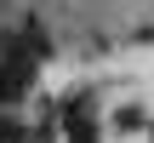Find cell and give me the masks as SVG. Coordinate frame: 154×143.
<instances>
[{
  "label": "cell",
  "instance_id": "obj_3",
  "mask_svg": "<svg viewBox=\"0 0 154 143\" xmlns=\"http://www.w3.org/2000/svg\"><path fill=\"white\" fill-rule=\"evenodd\" d=\"M114 126H120V132H137V126H143V109H120Z\"/></svg>",
  "mask_w": 154,
  "mask_h": 143
},
{
  "label": "cell",
  "instance_id": "obj_2",
  "mask_svg": "<svg viewBox=\"0 0 154 143\" xmlns=\"http://www.w3.org/2000/svg\"><path fill=\"white\" fill-rule=\"evenodd\" d=\"M29 138H34V132H23V126H17V120L0 109V143H29Z\"/></svg>",
  "mask_w": 154,
  "mask_h": 143
},
{
  "label": "cell",
  "instance_id": "obj_1",
  "mask_svg": "<svg viewBox=\"0 0 154 143\" xmlns=\"http://www.w3.org/2000/svg\"><path fill=\"white\" fill-rule=\"evenodd\" d=\"M69 143H97V120L91 109H80V97L69 103Z\"/></svg>",
  "mask_w": 154,
  "mask_h": 143
}]
</instances>
